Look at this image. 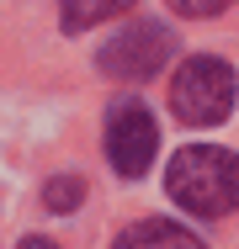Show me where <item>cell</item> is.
I'll return each instance as SVG.
<instances>
[{"mask_svg": "<svg viewBox=\"0 0 239 249\" xmlns=\"http://www.w3.org/2000/svg\"><path fill=\"white\" fill-rule=\"evenodd\" d=\"M112 249H202V239L181 228V223H165V217H149V223H133L122 228V239Z\"/></svg>", "mask_w": 239, "mask_h": 249, "instance_id": "5b68a950", "label": "cell"}, {"mask_svg": "<svg viewBox=\"0 0 239 249\" xmlns=\"http://www.w3.org/2000/svg\"><path fill=\"white\" fill-rule=\"evenodd\" d=\"M170 106L186 127H213L234 111V69L223 58H186L176 69V85H170Z\"/></svg>", "mask_w": 239, "mask_h": 249, "instance_id": "7a4b0ae2", "label": "cell"}, {"mask_svg": "<svg viewBox=\"0 0 239 249\" xmlns=\"http://www.w3.org/2000/svg\"><path fill=\"white\" fill-rule=\"evenodd\" d=\"M165 58H176V32L165 21H133L96 53L101 74H112V80H149L165 69Z\"/></svg>", "mask_w": 239, "mask_h": 249, "instance_id": "3957f363", "label": "cell"}, {"mask_svg": "<svg viewBox=\"0 0 239 249\" xmlns=\"http://www.w3.org/2000/svg\"><path fill=\"white\" fill-rule=\"evenodd\" d=\"M170 5H176L181 16H223L234 0H170Z\"/></svg>", "mask_w": 239, "mask_h": 249, "instance_id": "ba28073f", "label": "cell"}, {"mask_svg": "<svg viewBox=\"0 0 239 249\" xmlns=\"http://www.w3.org/2000/svg\"><path fill=\"white\" fill-rule=\"evenodd\" d=\"M16 249H53V244H48V239H21Z\"/></svg>", "mask_w": 239, "mask_h": 249, "instance_id": "9c48e42d", "label": "cell"}, {"mask_svg": "<svg viewBox=\"0 0 239 249\" xmlns=\"http://www.w3.org/2000/svg\"><path fill=\"white\" fill-rule=\"evenodd\" d=\"M80 196H85V186H80L75 175H53V180H48V191H43V201L53 207V212H75Z\"/></svg>", "mask_w": 239, "mask_h": 249, "instance_id": "52a82bcc", "label": "cell"}, {"mask_svg": "<svg viewBox=\"0 0 239 249\" xmlns=\"http://www.w3.org/2000/svg\"><path fill=\"white\" fill-rule=\"evenodd\" d=\"M170 201L191 217H223L239 207V159L218 143H191L170 159Z\"/></svg>", "mask_w": 239, "mask_h": 249, "instance_id": "6da1fadb", "label": "cell"}, {"mask_svg": "<svg viewBox=\"0 0 239 249\" xmlns=\"http://www.w3.org/2000/svg\"><path fill=\"white\" fill-rule=\"evenodd\" d=\"M154 149H159V127L149 117V106L139 101H117L112 117H106V159L117 175L139 180L143 170L154 164Z\"/></svg>", "mask_w": 239, "mask_h": 249, "instance_id": "277c9868", "label": "cell"}, {"mask_svg": "<svg viewBox=\"0 0 239 249\" xmlns=\"http://www.w3.org/2000/svg\"><path fill=\"white\" fill-rule=\"evenodd\" d=\"M133 0H59V27L64 32H91L96 21L106 16H122Z\"/></svg>", "mask_w": 239, "mask_h": 249, "instance_id": "8992f818", "label": "cell"}]
</instances>
